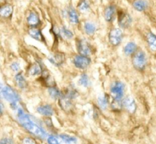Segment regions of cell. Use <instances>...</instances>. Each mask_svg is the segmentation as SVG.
Returning <instances> with one entry per match:
<instances>
[{"instance_id":"cell-29","label":"cell","mask_w":156,"mask_h":144,"mask_svg":"<svg viewBox=\"0 0 156 144\" xmlns=\"http://www.w3.org/2000/svg\"><path fill=\"white\" fill-rule=\"evenodd\" d=\"M79 9L82 12H86V11L89 9V5H88V4L85 1H82L79 3Z\"/></svg>"},{"instance_id":"cell-8","label":"cell","mask_w":156,"mask_h":144,"mask_svg":"<svg viewBox=\"0 0 156 144\" xmlns=\"http://www.w3.org/2000/svg\"><path fill=\"white\" fill-rule=\"evenodd\" d=\"M122 105L124 107L126 111H128L131 114H134L136 111V104L135 100L131 96H127L125 98L122 102Z\"/></svg>"},{"instance_id":"cell-26","label":"cell","mask_w":156,"mask_h":144,"mask_svg":"<svg viewBox=\"0 0 156 144\" xmlns=\"http://www.w3.org/2000/svg\"><path fill=\"white\" fill-rule=\"evenodd\" d=\"M61 139L63 140L65 143L68 144H76V139L75 137H71L69 135H66V134H62L59 136Z\"/></svg>"},{"instance_id":"cell-1","label":"cell","mask_w":156,"mask_h":144,"mask_svg":"<svg viewBox=\"0 0 156 144\" xmlns=\"http://www.w3.org/2000/svg\"><path fill=\"white\" fill-rule=\"evenodd\" d=\"M18 119L19 121L20 124L22 125L23 128L28 131L32 135L35 136L36 137L40 139H44L46 137V132L38 126L37 124L32 121L29 115L26 114L23 111L21 108H18Z\"/></svg>"},{"instance_id":"cell-19","label":"cell","mask_w":156,"mask_h":144,"mask_svg":"<svg viewBox=\"0 0 156 144\" xmlns=\"http://www.w3.org/2000/svg\"><path fill=\"white\" fill-rule=\"evenodd\" d=\"M134 9L139 12H143L146 10L148 7V2L146 0H136L133 3Z\"/></svg>"},{"instance_id":"cell-13","label":"cell","mask_w":156,"mask_h":144,"mask_svg":"<svg viewBox=\"0 0 156 144\" xmlns=\"http://www.w3.org/2000/svg\"><path fill=\"white\" fill-rule=\"evenodd\" d=\"M64 60H65V56H64L63 53H55L53 56L49 58V61L56 67L60 66L64 62Z\"/></svg>"},{"instance_id":"cell-7","label":"cell","mask_w":156,"mask_h":144,"mask_svg":"<svg viewBox=\"0 0 156 144\" xmlns=\"http://www.w3.org/2000/svg\"><path fill=\"white\" fill-rule=\"evenodd\" d=\"M77 50L82 56H88L91 54V47L85 40H79L77 42Z\"/></svg>"},{"instance_id":"cell-34","label":"cell","mask_w":156,"mask_h":144,"mask_svg":"<svg viewBox=\"0 0 156 144\" xmlns=\"http://www.w3.org/2000/svg\"><path fill=\"white\" fill-rule=\"evenodd\" d=\"M3 110H4V106H3L2 104L0 103V116H1L2 114Z\"/></svg>"},{"instance_id":"cell-33","label":"cell","mask_w":156,"mask_h":144,"mask_svg":"<svg viewBox=\"0 0 156 144\" xmlns=\"http://www.w3.org/2000/svg\"><path fill=\"white\" fill-rule=\"evenodd\" d=\"M0 144H14L12 140L9 138H3L0 140Z\"/></svg>"},{"instance_id":"cell-20","label":"cell","mask_w":156,"mask_h":144,"mask_svg":"<svg viewBox=\"0 0 156 144\" xmlns=\"http://www.w3.org/2000/svg\"><path fill=\"white\" fill-rule=\"evenodd\" d=\"M146 38H147V42L151 50L156 51V35L152 32H149L148 33Z\"/></svg>"},{"instance_id":"cell-18","label":"cell","mask_w":156,"mask_h":144,"mask_svg":"<svg viewBox=\"0 0 156 144\" xmlns=\"http://www.w3.org/2000/svg\"><path fill=\"white\" fill-rule=\"evenodd\" d=\"M28 34L32 38L37 40V41H44V36H43V34H41V32L38 29L35 28V27H31V28L29 29Z\"/></svg>"},{"instance_id":"cell-4","label":"cell","mask_w":156,"mask_h":144,"mask_svg":"<svg viewBox=\"0 0 156 144\" xmlns=\"http://www.w3.org/2000/svg\"><path fill=\"white\" fill-rule=\"evenodd\" d=\"M124 85L120 82H115L111 87V93L114 100L121 101L124 94Z\"/></svg>"},{"instance_id":"cell-28","label":"cell","mask_w":156,"mask_h":144,"mask_svg":"<svg viewBox=\"0 0 156 144\" xmlns=\"http://www.w3.org/2000/svg\"><path fill=\"white\" fill-rule=\"evenodd\" d=\"M61 32H62V35L65 36L66 38H68V39H70V38H72L73 37V32L70 31L69 29L66 28L65 27H63L62 29H61Z\"/></svg>"},{"instance_id":"cell-5","label":"cell","mask_w":156,"mask_h":144,"mask_svg":"<svg viewBox=\"0 0 156 144\" xmlns=\"http://www.w3.org/2000/svg\"><path fill=\"white\" fill-rule=\"evenodd\" d=\"M73 63L77 68L84 70L89 66L91 59L88 56H82V55H76L73 59Z\"/></svg>"},{"instance_id":"cell-22","label":"cell","mask_w":156,"mask_h":144,"mask_svg":"<svg viewBox=\"0 0 156 144\" xmlns=\"http://www.w3.org/2000/svg\"><path fill=\"white\" fill-rule=\"evenodd\" d=\"M108 103H109V96H108V95H104L98 98V105L101 109H106L108 108Z\"/></svg>"},{"instance_id":"cell-11","label":"cell","mask_w":156,"mask_h":144,"mask_svg":"<svg viewBox=\"0 0 156 144\" xmlns=\"http://www.w3.org/2000/svg\"><path fill=\"white\" fill-rule=\"evenodd\" d=\"M116 8L114 5H110L106 8L105 11V20L108 22H111L114 21L115 17Z\"/></svg>"},{"instance_id":"cell-23","label":"cell","mask_w":156,"mask_h":144,"mask_svg":"<svg viewBox=\"0 0 156 144\" xmlns=\"http://www.w3.org/2000/svg\"><path fill=\"white\" fill-rule=\"evenodd\" d=\"M68 15L71 22L74 23V24L79 23V15L73 8H70L68 12Z\"/></svg>"},{"instance_id":"cell-17","label":"cell","mask_w":156,"mask_h":144,"mask_svg":"<svg viewBox=\"0 0 156 144\" xmlns=\"http://www.w3.org/2000/svg\"><path fill=\"white\" fill-rule=\"evenodd\" d=\"M27 73H28V75L30 76H37V75L41 74L42 73V69H41V67L40 64L37 63H33L30 65V67L28 68V70H27Z\"/></svg>"},{"instance_id":"cell-15","label":"cell","mask_w":156,"mask_h":144,"mask_svg":"<svg viewBox=\"0 0 156 144\" xmlns=\"http://www.w3.org/2000/svg\"><path fill=\"white\" fill-rule=\"evenodd\" d=\"M40 18L38 15L34 12H30L29 16L27 17V23L31 27H35L40 24Z\"/></svg>"},{"instance_id":"cell-21","label":"cell","mask_w":156,"mask_h":144,"mask_svg":"<svg viewBox=\"0 0 156 144\" xmlns=\"http://www.w3.org/2000/svg\"><path fill=\"white\" fill-rule=\"evenodd\" d=\"M136 50H137V46L136 44L133 42L128 43L124 47V53L125 54L127 55V56L134 54Z\"/></svg>"},{"instance_id":"cell-25","label":"cell","mask_w":156,"mask_h":144,"mask_svg":"<svg viewBox=\"0 0 156 144\" xmlns=\"http://www.w3.org/2000/svg\"><path fill=\"white\" fill-rule=\"evenodd\" d=\"M95 26L92 23L87 22L85 24V31L86 32L87 34L92 35L95 32Z\"/></svg>"},{"instance_id":"cell-3","label":"cell","mask_w":156,"mask_h":144,"mask_svg":"<svg viewBox=\"0 0 156 144\" xmlns=\"http://www.w3.org/2000/svg\"><path fill=\"white\" fill-rule=\"evenodd\" d=\"M147 63L146 55L143 50H136L133 56V64L135 69L139 71H143L145 70Z\"/></svg>"},{"instance_id":"cell-9","label":"cell","mask_w":156,"mask_h":144,"mask_svg":"<svg viewBox=\"0 0 156 144\" xmlns=\"http://www.w3.org/2000/svg\"><path fill=\"white\" fill-rule=\"evenodd\" d=\"M59 105L62 110L64 111H70L73 108V102L72 99L65 95H61L59 99Z\"/></svg>"},{"instance_id":"cell-14","label":"cell","mask_w":156,"mask_h":144,"mask_svg":"<svg viewBox=\"0 0 156 144\" xmlns=\"http://www.w3.org/2000/svg\"><path fill=\"white\" fill-rule=\"evenodd\" d=\"M13 8L11 5H3L0 6V16L2 18H9L12 15Z\"/></svg>"},{"instance_id":"cell-2","label":"cell","mask_w":156,"mask_h":144,"mask_svg":"<svg viewBox=\"0 0 156 144\" xmlns=\"http://www.w3.org/2000/svg\"><path fill=\"white\" fill-rule=\"evenodd\" d=\"M0 95L10 104H17L19 102V96L16 92L8 85H0Z\"/></svg>"},{"instance_id":"cell-32","label":"cell","mask_w":156,"mask_h":144,"mask_svg":"<svg viewBox=\"0 0 156 144\" xmlns=\"http://www.w3.org/2000/svg\"><path fill=\"white\" fill-rule=\"evenodd\" d=\"M11 69H12L13 71L15 72H18L20 70V66L18 63H13L11 65Z\"/></svg>"},{"instance_id":"cell-27","label":"cell","mask_w":156,"mask_h":144,"mask_svg":"<svg viewBox=\"0 0 156 144\" xmlns=\"http://www.w3.org/2000/svg\"><path fill=\"white\" fill-rule=\"evenodd\" d=\"M79 82L82 86L88 87V85H90L89 78H88V76H87L86 74H82V76H81L80 79H79Z\"/></svg>"},{"instance_id":"cell-12","label":"cell","mask_w":156,"mask_h":144,"mask_svg":"<svg viewBox=\"0 0 156 144\" xmlns=\"http://www.w3.org/2000/svg\"><path fill=\"white\" fill-rule=\"evenodd\" d=\"M37 111L39 114H42L44 116H47V117H50L53 114V108L49 105H41V106L37 108Z\"/></svg>"},{"instance_id":"cell-31","label":"cell","mask_w":156,"mask_h":144,"mask_svg":"<svg viewBox=\"0 0 156 144\" xmlns=\"http://www.w3.org/2000/svg\"><path fill=\"white\" fill-rule=\"evenodd\" d=\"M22 143L23 144H37L36 142H35L33 139L29 138V137H26V138H24V140H23Z\"/></svg>"},{"instance_id":"cell-24","label":"cell","mask_w":156,"mask_h":144,"mask_svg":"<svg viewBox=\"0 0 156 144\" xmlns=\"http://www.w3.org/2000/svg\"><path fill=\"white\" fill-rule=\"evenodd\" d=\"M48 93L50 95V97L53 99H59L61 96V93L59 89L54 86L49 87L48 88Z\"/></svg>"},{"instance_id":"cell-16","label":"cell","mask_w":156,"mask_h":144,"mask_svg":"<svg viewBox=\"0 0 156 144\" xmlns=\"http://www.w3.org/2000/svg\"><path fill=\"white\" fill-rule=\"evenodd\" d=\"M15 82H16V84L18 85V86L20 88H21V89H24V88H27V81H26V79H24L22 73H18V74L15 76Z\"/></svg>"},{"instance_id":"cell-6","label":"cell","mask_w":156,"mask_h":144,"mask_svg":"<svg viewBox=\"0 0 156 144\" xmlns=\"http://www.w3.org/2000/svg\"><path fill=\"white\" fill-rule=\"evenodd\" d=\"M123 38V32L119 28H114L109 34L110 42L112 45L117 46Z\"/></svg>"},{"instance_id":"cell-30","label":"cell","mask_w":156,"mask_h":144,"mask_svg":"<svg viewBox=\"0 0 156 144\" xmlns=\"http://www.w3.org/2000/svg\"><path fill=\"white\" fill-rule=\"evenodd\" d=\"M47 143L49 144H59L58 139L56 138V137L52 135L49 136V137H47Z\"/></svg>"},{"instance_id":"cell-10","label":"cell","mask_w":156,"mask_h":144,"mask_svg":"<svg viewBox=\"0 0 156 144\" xmlns=\"http://www.w3.org/2000/svg\"><path fill=\"white\" fill-rule=\"evenodd\" d=\"M132 23V18L127 13L122 12L119 16V25L123 28H126Z\"/></svg>"}]
</instances>
